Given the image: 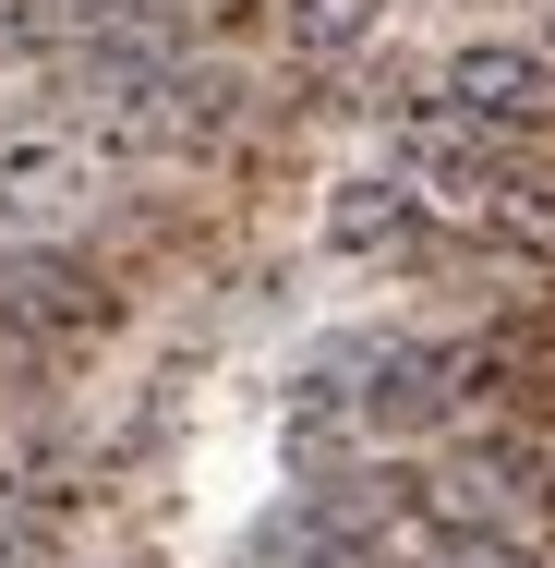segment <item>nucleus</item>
<instances>
[{"label":"nucleus","mask_w":555,"mask_h":568,"mask_svg":"<svg viewBox=\"0 0 555 568\" xmlns=\"http://www.w3.org/2000/svg\"><path fill=\"white\" fill-rule=\"evenodd\" d=\"M423 508L471 520V532H507V545H544L555 532V459L532 436H459L423 471Z\"/></svg>","instance_id":"f257e3e1"},{"label":"nucleus","mask_w":555,"mask_h":568,"mask_svg":"<svg viewBox=\"0 0 555 568\" xmlns=\"http://www.w3.org/2000/svg\"><path fill=\"white\" fill-rule=\"evenodd\" d=\"M435 98L459 121H483V133H507V145H532V133H555V49L471 37V49H446V61H435Z\"/></svg>","instance_id":"f03ea898"},{"label":"nucleus","mask_w":555,"mask_h":568,"mask_svg":"<svg viewBox=\"0 0 555 568\" xmlns=\"http://www.w3.org/2000/svg\"><path fill=\"white\" fill-rule=\"evenodd\" d=\"M85 182H97V145H85V121H73V110H37V121L0 133V230L49 242V230L85 206Z\"/></svg>","instance_id":"7ed1b4c3"},{"label":"nucleus","mask_w":555,"mask_h":568,"mask_svg":"<svg viewBox=\"0 0 555 568\" xmlns=\"http://www.w3.org/2000/svg\"><path fill=\"white\" fill-rule=\"evenodd\" d=\"M97 315V278L61 254V242H12L0 254V339H61Z\"/></svg>","instance_id":"20e7f679"},{"label":"nucleus","mask_w":555,"mask_h":568,"mask_svg":"<svg viewBox=\"0 0 555 568\" xmlns=\"http://www.w3.org/2000/svg\"><path fill=\"white\" fill-rule=\"evenodd\" d=\"M327 242L362 254V266H387V254H423V242H435V206H423L399 170H350L327 194Z\"/></svg>","instance_id":"39448f33"},{"label":"nucleus","mask_w":555,"mask_h":568,"mask_svg":"<svg viewBox=\"0 0 555 568\" xmlns=\"http://www.w3.org/2000/svg\"><path fill=\"white\" fill-rule=\"evenodd\" d=\"M374 24H387V0H278V37H290V61H350Z\"/></svg>","instance_id":"423d86ee"},{"label":"nucleus","mask_w":555,"mask_h":568,"mask_svg":"<svg viewBox=\"0 0 555 568\" xmlns=\"http://www.w3.org/2000/svg\"><path fill=\"white\" fill-rule=\"evenodd\" d=\"M0 568H49V508L0 496Z\"/></svg>","instance_id":"0eeeda50"},{"label":"nucleus","mask_w":555,"mask_h":568,"mask_svg":"<svg viewBox=\"0 0 555 568\" xmlns=\"http://www.w3.org/2000/svg\"><path fill=\"white\" fill-rule=\"evenodd\" d=\"M544 49H555V12H544Z\"/></svg>","instance_id":"6e6552de"}]
</instances>
